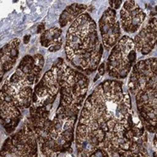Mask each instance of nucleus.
<instances>
[{"label": "nucleus", "instance_id": "nucleus-1", "mask_svg": "<svg viewBox=\"0 0 157 157\" xmlns=\"http://www.w3.org/2000/svg\"><path fill=\"white\" fill-rule=\"evenodd\" d=\"M147 138L120 80L101 82L85 101L76 131L78 156L95 149L118 155L140 152Z\"/></svg>", "mask_w": 157, "mask_h": 157}, {"label": "nucleus", "instance_id": "nucleus-2", "mask_svg": "<svg viewBox=\"0 0 157 157\" xmlns=\"http://www.w3.org/2000/svg\"><path fill=\"white\" fill-rule=\"evenodd\" d=\"M66 56L78 72L94 73L103 54L97 25L88 13L78 16L71 25L66 39Z\"/></svg>", "mask_w": 157, "mask_h": 157}, {"label": "nucleus", "instance_id": "nucleus-3", "mask_svg": "<svg viewBox=\"0 0 157 157\" xmlns=\"http://www.w3.org/2000/svg\"><path fill=\"white\" fill-rule=\"evenodd\" d=\"M156 59L149 58L133 67L128 80L129 91L134 94L142 123L150 133L156 126Z\"/></svg>", "mask_w": 157, "mask_h": 157}, {"label": "nucleus", "instance_id": "nucleus-4", "mask_svg": "<svg viewBox=\"0 0 157 157\" xmlns=\"http://www.w3.org/2000/svg\"><path fill=\"white\" fill-rule=\"evenodd\" d=\"M44 58L41 54L26 55L18 64L15 73L7 79L14 90L23 110L31 107L33 85L38 82L44 67Z\"/></svg>", "mask_w": 157, "mask_h": 157}, {"label": "nucleus", "instance_id": "nucleus-5", "mask_svg": "<svg viewBox=\"0 0 157 157\" xmlns=\"http://www.w3.org/2000/svg\"><path fill=\"white\" fill-rule=\"evenodd\" d=\"M136 59L134 41L128 36H123L113 47L107 59L106 68L110 77L124 79L131 72Z\"/></svg>", "mask_w": 157, "mask_h": 157}, {"label": "nucleus", "instance_id": "nucleus-6", "mask_svg": "<svg viewBox=\"0 0 157 157\" xmlns=\"http://www.w3.org/2000/svg\"><path fill=\"white\" fill-rule=\"evenodd\" d=\"M0 157H38V143L28 124L5 141Z\"/></svg>", "mask_w": 157, "mask_h": 157}, {"label": "nucleus", "instance_id": "nucleus-7", "mask_svg": "<svg viewBox=\"0 0 157 157\" xmlns=\"http://www.w3.org/2000/svg\"><path fill=\"white\" fill-rule=\"evenodd\" d=\"M23 109L6 79L0 88V121L7 134L12 133L22 117Z\"/></svg>", "mask_w": 157, "mask_h": 157}, {"label": "nucleus", "instance_id": "nucleus-8", "mask_svg": "<svg viewBox=\"0 0 157 157\" xmlns=\"http://www.w3.org/2000/svg\"><path fill=\"white\" fill-rule=\"evenodd\" d=\"M59 93V85L58 80V66L55 62L35 86L31 107H44L49 109L56 101Z\"/></svg>", "mask_w": 157, "mask_h": 157}, {"label": "nucleus", "instance_id": "nucleus-9", "mask_svg": "<svg viewBox=\"0 0 157 157\" xmlns=\"http://www.w3.org/2000/svg\"><path fill=\"white\" fill-rule=\"evenodd\" d=\"M99 28L101 33L103 46L107 51H109L121 38V25L118 21L116 11L112 8H107L103 12L99 20Z\"/></svg>", "mask_w": 157, "mask_h": 157}, {"label": "nucleus", "instance_id": "nucleus-10", "mask_svg": "<svg viewBox=\"0 0 157 157\" xmlns=\"http://www.w3.org/2000/svg\"><path fill=\"white\" fill-rule=\"evenodd\" d=\"M121 25L124 32L134 33L140 29L146 18V13L135 1H126L121 10Z\"/></svg>", "mask_w": 157, "mask_h": 157}, {"label": "nucleus", "instance_id": "nucleus-11", "mask_svg": "<svg viewBox=\"0 0 157 157\" xmlns=\"http://www.w3.org/2000/svg\"><path fill=\"white\" fill-rule=\"evenodd\" d=\"M156 25V17H152L133 40L135 50L140 52L142 55L150 53L155 46Z\"/></svg>", "mask_w": 157, "mask_h": 157}, {"label": "nucleus", "instance_id": "nucleus-12", "mask_svg": "<svg viewBox=\"0 0 157 157\" xmlns=\"http://www.w3.org/2000/svg\"><path fill=\"white\" fill-rule=\"evenodd\" d=\"M19 45L20 40L14 39L0 48V83L17 61Z\"/></svg>", "mask_w": 157, "mask_h": 157}, {"label": "nucleus", "instance_id": "nucleus-13", "mask_svg": "<svg viewBox=\"0 0 157 157\" xmlns=\"http://www.w3.org/2000/svg\"><path fill=\"white\" fill-rule=\"evenodd\" d=\"M87 6L83 4H72L67 6L60 15L59 17V25L61 27H65L69 23L73 22L78 16L84 13Z\"/></svg>", "mask_w": 157, "mask_h": 157}, {"label": "nucleus", "instance_id": "nucleus-14", "mask_svg": "<svg viewBox=\"0 0 157 157\" xmlns=\"http://www.w3.org/2000/svg\"><path fill=\"white\" fill-rule=\"evenodd\" d=\"M62 30L58 27H53L45 31L40 38V43L44 47H48L49 45H53L58 39L60 38Z\"/></svg>", "mask_w": 157, "mask_h": 157}, {"label": "nucleus", "instance_id": "nucleus-15", "mask_svg": "<svg viewBox=\"0 0 157 157\" xmlns=\"http://www.w3.org/2000/svg\"><path fill=\"white\" fill-rule=\"evenodd\" d=\"M78 157H109V155H108V153L106 150L95 149L94 151L86 153V154L82 155H78Z\"/></svg>", "mask_w": 157, "mask_h": 157}, {"label": "nucleus", "instance_id": "nucleus-16", "mask_svg": "<svg viewBox=\"0 0 157 157\" xmlns=\"http://www.w3.org/2000/svg\"><path fill=\"white\" fill-rule=\"evenodd\" d=\"M62 42H63L62 39H58V40H57L56 42H55L53 45H52L50 47H49V52H57V51L59 50V49L61 48Z\"/></svg>", "mask_w": 157, "mask_h": 157}, {"label": "nucleus", "instance_id": "nucleus-17", "mask_svg": "<svg viewBox=\"0 0 157 157\" xmlns=\"http://www.w3.org/2000/svg\"><path fill=\"white\" fill-rule=\"evenodd\" d=\"M109 3H110V6H111L110 8H112L113 10H117V9L120 8V6H121V1H120V0H116V1H109Z\"/></svg>", "mask_w": 157, "mask_h": 157}, {"label": "nucleus", "instance_id": "nucleus-18", "mask_svg": "<svg viewBox=\"0 0 157 157\" xmlns=\"http://www.w3.org/2000/svg\"><path fill=\"white\" fill-rule=\"evenodd\" d=\"M98 71H99V74L100 75H103L105 73V71H106V64L105 63H102L101 66L99 67Z\"/></svg>", "mask_w": 157, "mask_h": 157}, {"label": "nucleus", "instance_id": "nucleus-19", "mask_svg": "<svg viewBox=\"0 0 157 157\" xmlns=\"http://www.w3.org/2000/svg\"><path fill=\"white\" fill-rule=\"evenodd\" d=\"M30 38H31L30 35H26V36L25 37V39H24V43H25V44H27L29 42V40H30Z\"/></svg>", "mask_w": 157, "mask_h": 157}, {"label": "nucleus", "instance_id": "nucleus-20", "mask_svg": "<svg viewBox=\"0 0 157 157\" xmlns=\"http://www.w3.org/2000/svg\"><path fill=\"white\" fill-rule=\"evenodd\" d=\"M44 27H45V25H44L43 24H41V25H39V29H38V33H41V29L43 30V29H44Z\"/></svg>", "mask_w": 157, "mask_h": 157}, {"label": "nucleus", "instance_id": "nucleus-21", "mask_svg": "<svg viewBox=\"0 0 157 157\" xmlns=\"http://www.w3.org/2000/svg\"><path fill=\"white\" fill-rule=\"evenodd\" d=\"M66 157H73V156H70V155H68V156H66Z\"/></svg>", "mask_w": 157, "mask_h": 157}]
</instances>
